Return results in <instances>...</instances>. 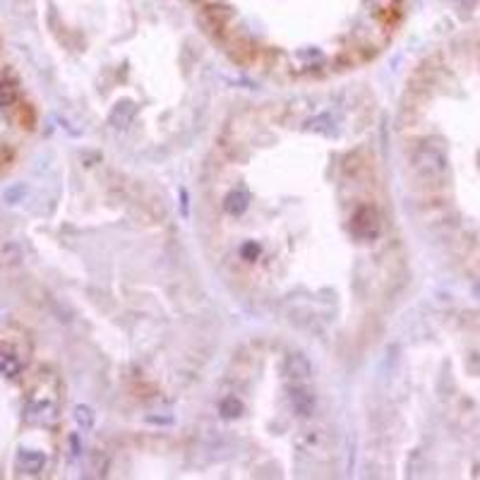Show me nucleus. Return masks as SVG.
Masks as SVG:
<instances>
[{"mask_svg":"<svg viewBox=\"0 0 480 480\" xmlns=\"http://www.w3.org/2000/svg\"><path fill=\"white\" fill-rule=\"evenodd\" d=\"M413 168L421 181L440 183L447 176V152L437 142H423L413 152Z\"/></svg>","mask_w":480,"mask_h":480,"instance_id":"obj_1","label":"nucleus"},{"mask_svg":"<svg viewBox=\"0 0 480 480\" xmlns=\"http://www.w3.org/2000/svg\"><path fill=\"white\" fill-rule=\"evenodd\" d=\"M44 466H46L44 452H36V449H22V452L17 454V471L29 473V476H36V473L44 471Z\"/></svg>","mask_w":480,"mask_h":480,"instance_id":"obj_2","label":"nucleus"},{"mask_svg":"<svg viewBox=\"0 0 480 480\" xmlns=\"http://www.w3.org/2000/svg\"><path fill=\"white\" fill-rule=\"evenodd\" d=\"M22 372V360L17 358V353L8 346H0V375H5L8 379L17 377Z\"/></svg>","mask_w":480,"mask_h":480,"instance_id":"obj_3","label":"nucleus"},{"mask_svg":"<svg viewBox=\"0 0 480 480\" xmlns=\"http://www.w3.org/2000/svg\"><path fill=\"white\" fill-rule=\"evenodd\" d=\"M55 418V404L51 401H29L27 404V421L48 423Z\"/></svg>","mask_w":480,"mask_h":480,"instance_id":"obj_4","label":"nucleus"},{"mask_svg":"<svg viewBox=\"0 0 480 480\" xmlns=\"http://www.w3.org/2000/svg\"><path fill=\"white\" fill-rule=\"evenodd\" d=\"M291 399H293V408L298 411L300 416H310L312 411H315V396L307 389H303V387H293Z\"/></svg>","mask_w":480,"mask_h":480,"instance_id":"obj_5","label":"nucleus"},{"mask_svg":"<svg viewBox=\"0 0 480 480\" xmlns=\"http://www.w3.org/2000/svg\"><path fill=\"white\" fill-rule=\"evenodd\" d=\"M286 370H288V375H291L293 379L303 382V379H307V375H310V362H307L305 355L293 353V355H288V358H286Z\"/></svg>","mask_w":480,"mask_h":480,"instance_id":"obj_6","label":"nucleus"},{"mask_svg":"<svg viewBox=\"0 0 480 480\" xmlns=\"http://www.w3.org/2000/svg\"><path fill=\"white\" fill-rule=\"evenodd\" d=\"M17 98V89L12 87L10 82H0V108H8L15 103Z\"/></svg>","mask_w":480,"mask_h":480,"instance_id":"obj_7","label":"nucleus"},{"mask_svg":"<svg viewBox=\"0 0 480 480\" xmlns=\"http://www.w3.org/2000/svg\"><path fill=\"white\" fill-rule=\"evenodd\" d=\"M75 421L82 428H89L91 425V411L87 408V406H77V408H75Z\"/></svg>","mask_w":480,"mask_h":480,"instance_id":"obj_8","label":"nucleus"},{"mask_svg":"<svg viewBox=\"0 0 480 480\" xmlns=\"http://www.w3.org/2000/svg\"><path fill=\"white\" fill-rule=\"evenodd\" d=\"M454 3H457L461 10H473V8H476L478 0H454Z\"/></svg>","mask_w":480,"mask_h":480,"instance_id":"obj_9","label":"nucleus"}]
</instances>
